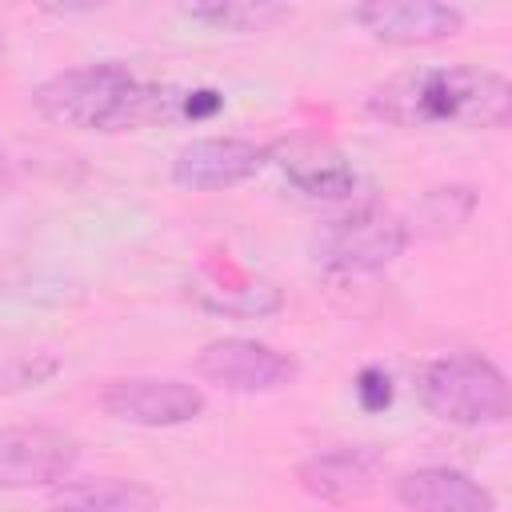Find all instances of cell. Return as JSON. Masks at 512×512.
I'll return each mask as SVG.
<instances>
[{"label":"cell","instance_id":"52a82bcc","mask_svg":"<svg viewBox=\"0 0 512 512\" xmlns=\"http://www.w3.org/2000/svg\"><path fill=\"white\" fill-rule=\"evenodd\" d=\"M100 408L136 428H176L204 412V392L172 376H128L100 392Z\"/></svg>","mask_w":512,"mask_h":512},{"label":"cell","instance_id":"5bb4252c","mask_svg":"<svg viewBox=\"0 0 512 512\" xmlns=\"http://www.w3.org/2000/svg\"><path fill=\"white\" fill-rule=\"evenodd\" d=\"M180 12L212 32H268L272 24L292 16L288 4H272V0H204V4H184Z\"/></svg>","mask_w":512,"mask_h":512},{"label":"cell","instance_id":"4fadbf2b","mask_svg":"<svg viewBox=\"0 0 512 512\" xmlns=\"http://www.w3.org/2000/svg\"><path fill=\"white\" fill-rule=\"evenodd\" d=\"M48 512H160V492L128 476L60 480L48 496Z\"/></svg>","mask_w":512,"mask_h":512},{"label":"cell","instance_id":"6da1fadb","mask_svg":"<svg viewBox=\"0 0 512 512\" xmlns=\"http://www.w3.org/2000/svg\"><path fill=\"white\" fill-rule=\"evenodd\" d=\"M36 112L72 132H132L180 120L184 88L140 80L120 60L64 68L32 88Z\"/></svg>","mask_w":512,"mask_h":512},{"label":"cell","instance_id":"9c48e42d","mask_svg":"<svg viewBox=\"0 0 512 512\" xmlns=\"http://www.w3.org/2000/svg\"><path fill=\"white\" fill-rule=\"evenodd\" d=\"M352 20L376 40L396 44V48L436 44L464 28V12L440 0H368L352 8Z\"/></svg>","mask_w":512,"mask_h":512},{"label":"cell","instance_id":"44dd1931","mask_svg":"<svg viewBox=\"0 0 512 512\" xmlns=\"http://www.w3.org/2000/svg\"><path fill=\"white\" fill-rule=\"evenodd\" d=\"M0 180H4V144H0Z\"/></svg>","mask_w":512,"mask_h":512},{"label":"cell","instance_id":"ffe728a7","mask_svg":"<svg viewBox=\"0 0 512 512\" xmlns=\"http://www.w3.org/2000/svg\"><path fill=\"white\" fill-rule=\"evenodd\" d=\"M8 52V32H4V24H0V56Z\"/></svg>","mask_w":512,"mask_h":512},{"label":"cell","instance_id":"7c38bea8","mask_svg":"<svg viewBox=\"0 0 512 512\" xmlns=\"http://www.w3.org/2000/svg\"><path fill=\"white\" fill-rule=\"evenodd\" d=\"M392 496L408 512H496V496L476 476L444 464L404 472L392 484Z\"/></svg>","mask_w":512,"mask_h":512},{"label":"cell","instance_id":"8fae6325","mask_svg":"<svg viewBox=\"0 0 512 512\" xmlns=\"http://www.w3.org/2000/svg\"><path fill=\"white\" fill-rule=\"evenodd\" d=\"M376 476H380V456L364 444H340V448L312 452L296 468L300 488L324 504H352L368 496L376 488Z\"/></svg>","mask_w":512,"mask_h":512},{"label":"cell","instance_id":"30bf717a","mask_svg":"<svg viewBox=\"0 0 512 512\" xmlns=\"http://www.w3.org/2000/svg\"><path fill=\"white\" fill-rule=\"evenodd\" d=\"M268 164H276L284 172V180L312 200H344L356 188L352 160L344 152H336L332 144H316L304 136L268 144Z\"/></svg>","mask_w":512,"mask_h":512},{"label":"cell","instance_id":"9a60e30c","mask_svg":"<svg viewBox=\"0 0 512 512\" xmlns=\"http://www.w3.org/2000/svg\"><path fill=\"white\" fill-rule=\"evenodd\" d=\"M472 212H476V192L468 184H444V188H432L416 200L412 220H404V228H408V236L412 232L444 236V232H456L460 224H468Z\"/></svg>","mask_w":512,"mask_h":512},{"label":"cell","instance_id":"3957f363","mask_svg":"<svg viewBox=\"0 0 512 512\" xmlns=\"http://www.w3.org/2000/svg\"><path fill=\"white\" fill-rule=\"evenodd\" d=\"M416 396L428 416L456 428L504 424L512 412L508 376L480 352H448L420 368Z\"/></svg>","mask_w":512,"mask_h":512},{"label":"cell","instance_id":"ac0fdd59","mask_svg":"<svg viewBox=\"0 0 512 512\" xmlns=\"http://www.w3.org/2000/svg\"><path fill=\"white\" fill-rule=\"evenodd\" d=\"M352 388H356V400H360L364 412H384L392 404V376L384 368H376V364L360 368Z\"/></svg>","mask_w":512,"mask_h":512},{"label":"cell","instance_id":"8992f818","mask_svg":"<svg viewBox=\"0 0 512 512\" xmlns=\"http://www.w3.org/2000/svg\"><path fill=\"white\" fill-rule=\"evenodd\" d=\"M80 460V440L56 424L0 428V492L56 488Z\"/></svg>","mask_w":512,"mask_h":512},{"label":"cell","instance_id":"2e32d148","mask_svg":"<svg viewBox=\"0 0 512 512\" xmlns=\"http://www.w3.org/2000/svg\"><path fill=\"white\" fill-rule=\"evenodd\" d=\"M200 308L216 312V316H236V320H260L284 308V292L268 280H244V284H228V288H196Z\"/></svg>","mask_w":512,"mask_h":512},{"label":"cell","instance_id":"e0dca14e","mask_svg":"<svg viewBox=\"0 0 512 512\" xmlns=\"http://www.w3.org/2000/svg\"><path fill=\"white\" fill-rule=\"evenodd\" d=\"M60 372V356L56 352H20L4 372H0V388L16 392V388H36L48 384Z\"/></svg>","mask_w":512,"mask_h":512},{"label":"cell","instance_id":"5b68a950","mask_svg":"<svg viewBox=\"0 0 512 512\" xmlns=\"http://www.w3.org/2000/svg\"><path fill=\"white\" fill-rule=\"evenodd\" d=\"M196 376L204 384H216L224 392H240V396H256V392H280L300 376V364L264 344V340H248V336H220L208 340L196 352Z\"/></svg>","mask_w":512,"mask_h":512},{"label":"cell","instance_id":"7a4b0ae2","mask_svg":"<svg viewBox=\"0 0 512 512\" xmlns=\"http://www.w3.org/2000/svg\"><path fill=\"white\" fill-rule=\"evenodd\" d=\"M368 112L396 128H504L512 84L476 64H416L376 84Z\"/></svg>","mask_w":512,"mask_h":512},{"label":"cell","instance_id":"d6986e66","mask_svg":"<svg viewBox=\"0 0 512 512\" xmlns=\"http://www.w3.org/2000/svg\"><path fill=\"white\" fill-rule=\"evenodd\" d=\"M224 108V96L216 88H184V104H180V120H208Z\"/></svg>","mask_w":512,"mask_h":512},{"label":"cell","instance_id":"ba28073f","mask_svg":"<svg viewBox=\"0 0 512 512\" xmlns=\"http://www.w3.org/2000/svg\"><path fill=\"white\" fill-rule=\"evenodd\" d=\"M268 164V144L244 136H200L176 148L172 184L184 192H224L252 180Z\"/></svg>","mask_w":512,"mask_h":512},{"label":"cell","instance_id":"277c9868","mask_svg":"<svg viewBox=\"0 0 512 512\" xmlns=\"http://www.w3.org/2000/svg\"><path fill=\"white\" fill-rule=\"evenodd\" d=\"M408 240L412 236L400 216L368 204L328 220L312 240V260L332 276H364L388 268L408 248Z\"/></svg>","mask_w":512,"mask_h":512}]
</instances>
